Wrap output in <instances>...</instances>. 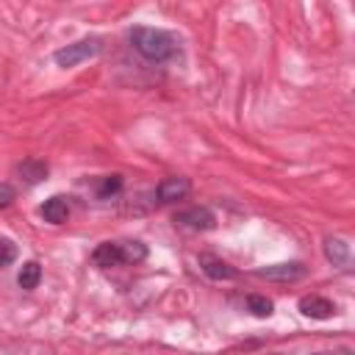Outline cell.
Here are the masks:
<instances>
[{"label":"cell","mask_w":355,"mask_h":355,"mask_svg":"<svg viewBox=\"0 0 355 355\" xmlns=\"http://www.w3.org/2000/svg\"><path fill=\"white\" fill-rule=\"evenodd\" d=\"M125 261V252H122V244H114V241H105L94 250V263L97 266H116Z\"/></svg>","instance_id":"obj_5"},{"label":"cell","mask_w":355,"mask_h":355,"mask_svg":"<svg viewBox=\"0 0 355 355\" xmlns=\"http://www.w3.org/2000/svg\"><path fill=\"white\" fill-rule=\"evenodd\" d=\"M189 194V180L186 178H166L158 183V200L161 202H175Z\"/></svg>","instance_id":"obj_3"},{"label":"cell","mask_w":355,"mask_h":355,"mask_svg":"<svg viewBox=\"0 0 355 355\" xmlns=\"http://www.w3.org/2000/svg\"><path fill=\"white\" fill-rule=\"evenodd\" d=\"M200 266L205 269V275H211V277H233L236 275V269L230 266V263H225L222 258H214V255H200Z\"/></svg>","instance_id":"obj_9"},{"label":"cell","mask_w":355,"mask_h":355,"mask_svg":"<svg viewBox=\"0 0 355 355\" xmlns=\"http://www.w3.org/2000/svg\"><path fill=\"white\" fill-rule=\"evenodd\" d=\"M42 216H44L47 222H53V225L67 222V216H69V205H67V200H64V197H50V200L42 205Z\"/></svg>","instance_id":"obj_8"},{"label":"cell","mask_w":355,"mask_h":355,"mask_svg":"<svg viewBox=\"0 0 355 355\" xmlns=\"http://www.w3.org/2000/svg\"><path fill=\"white\" fill-rule=\"evenodd\" d=\"M247 308H250L255 316H269V313H272V300L258 297V294H250V297H247Z\"/></svg>","instance_id":"obj_12"},{"label":"cell","mask_w":355,"mask_h":355,"mask_svg":"<svg viewBox=\"0 0 355 355\" xmlns=\"http://www.w3.org/2000/svg\"><path fill=\"white\" fill-rule=\"evenodd\" d=\"M122 252H125V261H128V263H139V261H144V255H147L144 244H139V241L122 244Z\"/></svg>","instance_id":"obj_13"},{"label":"cell","mask_w":355,"mask_h":355,"mask_svg":"<svg viewBox=\"0 0 355 355\" xmlns=\"http://www.w3.org/2000/svg\"><path fill=\"white\" fill-rule=\"evenodd\" d=\"M258 275L269 277V280H297V277H302V266L300 263H275V266L258 269Z\"/></svg>","instance_id":"obj_7"},{"label":"cell","mask_w":355,"mask_h":355,"mask_svg":"<svg viewBox=\"0 0 355 355\" xmlns=\"http://www.w3.org/2000/svg\"><path fill=\"white\" fill-rule=\"evenodd\" d=\"M324 255H327L333 263H344L347 255H349V250H347L344 241H338V239H327V241H324Z\"/></svg>","instance_id":"obj_11"},{"label":"cell","mask_w":355,"mask_h":355,"mask_svg":"<svg viewBox=\"0 0 355 355\" xmlns=\"http://www.w3.org/2000/svg\"><path fill=\"white\" fill-rule=\"evenodd\" d=\"M130 42L133 47L150 58V61H164L175 53V39L166 31H155V28H133L130 31Z\"/></svg>","instance_id":"obj_1"},{"label":"cell","mask_w":355,"mask_h":355,"mask_svg":"<svg viewBox=\"0 0 355 355\" xmlns=\"http://www.w3.org/2000/svg\"><path fill=\"white\" fill-rule=\"evenodd\" d=\"M178 222H183L194 230H208V227H214V214L208 208H191V211H183L178 216Z\"/></svg>","instance_id":"obj_6"},{"label":"cell","mask_w":355,"mask_h":355,"mask_svg":"<svg viewBox=\"0 0 355 355\" xmlns=\"http://www.w3.org/2000/svg\"><path fill=\"white\" fill-rule=\"evenodd\" d=\"M97 50H100V39H80V42L67 44L64 50H58L55 53V64L58 67H75V64L92 58Z\"/></svg>","instance_id":"obj_2"},{"label":"cell","mask_w":355,"mask_h":355,"mask_svg":"<svg viewBox=\"0 0 355 355\" xmlns=\"http://www.w3.org/2000/svg\"><path fill=\"white\" fill-rule=\"evenodd\" d=\"M0 191H3V200H0V202H3V205H8V202H11V189H8V186H3Z\"/></svg>","instance_id":"obj_15"},{"label":"cell","mask_w":355,"mask_h":355,"mask_svg":"<svg viewBox=\"0 0 355 355\" xmlns=\"http://www.w3.org/2000/svg\"><path fill=\"white\" fill-rule=\"evenodd\" d=\"M14 261V244L11 239H3V266H8Z\"/></svg>","instance_id":"obj_14"},{"label":"cell","mask_w":355,"mask_h":355,"mask_svg":"<svg viewBox=\"0 0 355 355\" xmlns=\"http://www.w3.org/2000/svg\"><path fill=\"white\" fill-rule=\"evenodd\" d=\"M39 277H42V269H39V263L36 261H28V263H22V269H19V286L22 288H36V283H39Z\"/></svg>","instance_id":"obj_10"},{"label":"cell","mask_w":355,"mask_h":355,"mask_svg":"<svg viewBox=\"0 0 355 355\" xmlns=\"http://www.w3.org/2000/svg\"><path fill=\"white\" fill-rule=\"evenodd\" d=\"M300 311H302L305 316H313V319H327V316H333V313H336L333 302H330V300H324V297H316V294L302 297V300H300Z\"/></svg>","instance_id":"obj_4"}]
</instances>
